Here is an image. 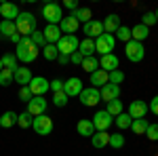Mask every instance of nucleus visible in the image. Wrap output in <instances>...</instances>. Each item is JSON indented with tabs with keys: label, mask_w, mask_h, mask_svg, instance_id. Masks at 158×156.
I'll return each instance as SVG.
<instances>
[{
	"label": "nucleus",
	"mask_w": 158,
	"mask_h": 156,
	"mask_svg": "<svg viewBox=\"0 0 158 156\" xmlns=\"http://www.w3.org/2000/svg\"><path fill=\"white\" fill-rule=\"evenodd\" d=\"M57 61H59L61 65H68V63H70V57H65V55H59V57H57Z\"/></svg>",
	"instance_id": "nucleus-50"
},
{
	"label": "nucleus",
	"mask_w": 158,
	"mask_h": 156,
	"mask_svg": "<svg viewBox=\"0 0 158 156\" xmlns=\"http://www.w3.org/2000/svg\"><path fill=\"white\" fill-rule=\"evenodd\" d=\"M2 59V68H9V70H17V57H15V53H6V55H2L0 57Z\"/></svg>",
	"instance_id": "nucleus-35"
},
{
	"label": "nucleus",
	"mask_w": 158,
	"mask_h": 156,
	"mask_svg": "<svg viewBox=\"0 0 158 156\" xmlns=\"http://www.w3.org/2000/svg\"><path fill=\"white\" fill-rule=\"evenodd\" d=\"M78 44H80V40H78L76 34H63L59 38V42H57V51H59V55L70 57L72 53L78 51Z\"/></svg>",
	"instance_id": "nucleus-3"
},
{
	"label": "nucleus",
	"mask_w": 158,
	"mask_h": 156,
	"mask_svg": "<svg viewBox=\"0 0 158 156\" xmlns=\"http://www.w3.org/2000/svg\"><path fill=\"white\" fill-rule=\"evenodd\" d=\"M42 57H44L47 61H57V57H59L57 44H47V47L42 48Z\"/></svg>",
	"instance_id": "nucleus-34"
},
{
	"label": "nucleus",
	"mask_w": 158,
	"mask_h": 156,
	"mask_svg": "<svg viewBox=\"0 0 158 156\" xmlns=\"http://www.w3.org/2000/svg\"><path fill=\"white\" fill-rule=\"evenodd\" d=\"M70 15H72L78 23H89V21L93 19V13H91V9H86V6H85V9H82V6H78V9L72 11Z\"/></svg>",
	"instance_id": "nucleus-27"
},
{
	"label": "nucleus",
	"mask_w": 158,
	"mask_h": 156,
	"mask_svg": "<svg viewBox=\"0 0 158 156\" xmlns=\"http://www.w3.org/2000/svg\"><path fill=\"white\" fill-rule=\"evenodd\" d=\"M47 108H49V99L47 97H32V101H27V114L30 116H42L44 112H47Z\"/></svg>",
	"instance_id": "nucleus-8"
},
{
	"label": "nucleus",
	"mask_w": 158,
	"mask_h": 156,
	"mask_svg": "<svg viewBox=\"0 0 158 156\" xmlns=\"http://www.w3.org/2000/svg\"><path fill=\"white\" fill-rule=\"evenodd\" d=\"M42 34H44L47 44H57V42H59V38L63 36V34H61V30H59V25H47Z\"/></svg>",
	"instance_id": "nucleus-20"
},
{
	"label": "nucleus",
	"mask_w": 158,
	"mask_h": 156,
	"mask_svg": "<svg viewBox=\"0 0 158 156\" xmlns=\"http://www.w3.org/2000/svg\"><path fill=\"white\" fill-rule=\"evenodd\" d=\"M124 55H127V59H129V61H133V63H139V61L146 57V47H143V42L129 40V42L124 44Z\"/></svg>",
	"instance_id": "nucleus-5"
},
{
	"label": "nucleus",
	"mask_w": 158,
	"mask_h": 156,
	"mask_svg": "<svg viewBox=\"0 0 158 156\" xmlns=\"http://www.w3.org/2000/svg\"><path fill=\"white\" fill-rule=\"evenodd\" d=\"M27 89L32 91L34 97H44L51 91V82L44 76H34V78L30 80V84H27Z\"/></svg>",
	"instance_id": "nucleus-7"
},
{
	"label": "nucleus",
	"mask_w": 158,
	"mask_h": 156,
	"mask_svg": "<svg viewBox=\"0 0 158 156\" xmlns=\"http://www.w3.org/2000/svg\"><path fill=\"white\" fill-rule=\"evenodd\" d=\"M99 68L101 70H106V72H114V70H118L120 68V63H118V57L114 55V53H110V55H103L101 59H99Z\"/></svg>",
	"instance_id": "nucleus-17"
},
{
	"label": "nucleus",
	"mask_w": 158,
	"mask_h": 156,
	"mask_svg": "<svg viewBox=\"0 0 158 156\" xmlns=\"http://www.w3.org/2000/svg\"><path fill=\"white\" fill-rule=\"evenodd\" d=\"M42 17L47 19L49 25H59V21L63 19V9H61V4H57V2L44 4V6H42Z\"/></svg>",
	"instance_id": "nucleus-4"
},
{
	"label": "nucleus",
	"mask_w": 158,
	"mask_h": 156,
	"mask_svg": "<svg viewBox=\"0 0 158 156\" xmlns=\"http://www.w3.org/2000/svg\"><path fill=\"white\" fill-rule=\"evenodd\" d=\"M148 36H150V27H146L143 23H137V25H133V27H131V40L143 42Z\"/></svg>",
	"instance_id": "nucleus-26"
},
{
	"label": "nucleus",
	"mask_w": 158,
	"mask_h": 156,
	"mask_svg": "<svg viewBox=\"0 0 158 156\" xmlns=\"http://www.w3.org/2000/svg\"><path fill=\"white\" fill-rule=\"evenodd\" d=\"M32 91H30V89H27V86H21V89H19V99H21V101H25V103H27V101H32Z\"/></svg>",
	"instance_id": "nucleus-45"
},
{
	"label": "nucleus",
	"mask_w": 158,
	"mask_h": 156,
	"mask_svg": "<svg viewBox=\"0 0 158 156\" xmlns=\"http://www.w3.org/2000/svg\"><path fill=\"white\" fill-rule=\"evenodd\" d=\"M82 59H85V57H82V55H80L78 51L70 55V63H76V65H80V63H82Z\"/></svg>",
	"instance_id": "nucleus-48"
},
{
	"label": "nucleus",
	"mask_w": 158,
	"mask_h": 156,
	"mask_svg": "<svg viewBox=\"0 0 158 156\" xmlns=\"http://www.w3.org/2000/svg\"><path fill=\"white\" fill-rule=\"evenodd\" d=\"M85 34H86V38H99L101 34H103V21H99V19H91L89 23H85Z\"/></svg>",
	"instance_id": "nucleus-16"
},
{
	"label": "nucleus",
	"mask_w": 158,
	"mask_h": 156,
	"mask_svg": "<svg viewBox=\"0 0 158 156\" xmlns=\"http://www.w3.org/2000/svg\"><path fill=\"white\" fill-rule=\"evenodd\" d=\"M38 55H40V48L30 40V36H21L19 44H17L15 57H17L19 61H23V63H32V61H36Z\"/></svg>",
	"instance_id": "nucleus-1"
},
{
	"label": "nucleus",
	"mask_w": 158,
	"mask_h": 156,
	"mask_svg": "<svg viewBox=\"0 0 158 156\" xmlns=\"http://www.w3.org/2000/svg\"><path fill=\"white\" fill-rule=\"evenodd\" d=\"M120 25H122L120 23V17H118L116 13H112V15H108V17L103 19V32L114 36V34H116V30H118Z\"/></svg>",
	"instance_id": "nucleus-18"
},
{
	"label": "nucleus",
	"mask_w": 158,
	"mask_h": 156,
	"mask_svg": "<svg viewBox=\"0 0 158 156\" xmlns=\"http://www.w3.org/2000/svg\"><path fill=\"white\" fill-rule=\"evenodd\" d=\"M32 127H34V131H36L38 135H51V131H53L55 124H53V118H51V116L42 114V116H36V118H34Z\"/></svg>",
	"instance_id": "nucleus-10"
},
{
	"label": "nucleus",
	"mask_w": 158,
	"mask_h": 156,
	"mask_svg": "<svg viewBox=\"0 0 158 156\" xmlns=\"http://www.w3.org/2000/svg\"><path fill=\"white\" fill-rule=\"evenodd\" d=\"M13 34H17V27H15V21H0V36L11 38Z\"/></svg>",
	"instance_id": "nucleus-33"
},
{
	"label": "nucleus",
	"mask_w": 158,
	"mask_h": 156,
	"mask_svg": "<svg viewBox=\"0 0 158 156\" xmlns=\"http://www.w3.org/2000/svg\"><path fill=\"white\" fill-rule=\"evenodd\" d=\"M30 40H32V42H34V44H36L38 48H44L47 47V40H44V34H42V32H34V34H30Z\"/></svg>",
	"instance_id": "nucleus-41"
},
{
	"label": "nucleus",
	"mask_w": 158,
	"mask_h": 156,
	"mask_svg": "<svg viewBox=\"0 0 158 156\" xmlns=\"http://www.w3.org/2000/svg\"><path fill=\"white\" fill-rule=\"evenodd\" d=\"M0 72H2V59H0Z\"/></svg>",
	"instance_id": "nucleus-53"
},
{
	"label": "nucleus",
	"mask_w": 158,
	"mask_h": 156,
	"mask_svg": "<svg viewBox=\"0 0 158 156\" xmlns=\"http://www.w3.org/2000/svg\"><path fill=\"white\" fill-rule=\"evenodd\" d=\"M82 89H85V84H82V80L78 76H72V78H68L63 82V93L68 97H78L82 93Z\"/></svg>",
	"instance_id": "nucleus-12"
},
{
	"label": "nucleus",
	"mask_w": 158,
	"mask_h": 156,
	"mask_svg": "<svg viewBox=\"0 0 158 156\" xmlns=\"http://www.w3.org/2000/svg\"><path fill=\"white\" fill-rule=\"evenodd\" d=\"M68 99H70V97L65 95L63 91H59V93H53V99H51V101H53V106H57V108H63V106L68 103Z\"/></svg>",
	"instance_id": "nucleus-40"
},
{
	"label": "nucleus",
	"mask_w": 158,
	"mask_h": 156,
	"mask_svg": "<svg viewBox=\"0 0 158 156\" xmlns=\"http://www.w3.org/2000/svg\"><path fill=\"white\" fill-rule=\"evenodd\" d=\"M15 27H17V34L19 36H30L36 32V17L27 11H21L19 17L15 19Z\"/></svg>",
	"instance_id": "nucleus-2"
},
{
	"label": "nucleus",
	"mask_w": 158,
	"mask_h": 156,
	"mask_svg": "<svg viewBox=\"0 0 158 156\" xmlns=\"http://www.w3.org/2000/svg\"><path fill=\"white\" fill-rule=\"evenodd\" d=\"M78 97H80V103L86 106V108H93V106H97L99 101H101L99 89H95V86H86V89H82V93H80Z\"/></svg>",
	"instance_id": "nucleus-9"
},
{
	"label": "nucleus",
	"mask_w": 158,
	"mask_h": 156,
	"mask_svg": "<svg viewBox=\"0 0 158 156\" xmlns=\"http://www.w3.org/2000/svg\"><path fill=\"white\" fill-rule=\"evenodd\" d=\"M146 137L150 139V141H158V122H150V127H148V131H146Z\"/></svg>",
	"instance_id": "nucleus-44"
},
{
	"label": "nucleus",
	"mask_w": 158,
	"mask_h": 156,
	"mask_svg": "<svg viewBox=\"0 0 158 156\" xmlns=\"http://www.w3.org/2000/svg\"><path fill=\"white\" fill-rule=\"evenodd\" d=\"M76 131L78 135H82V137H93L95 135V127H93V120H78V124H76Z\"/></svg>",
	"instance_id": "nucleus-24"
},
{
	"label": "nucleus",
	"mask_w": 158,
	"mask_h": 156,
	"mask_svg": "<svg viewBox=\"0 0 158 156\" xmlns=\"http://www.w3.org/2000/svg\"><path fill=\"white\" fill-rule=\"evenodd\" d=\"M124 135H120V133H110V145L114 148V150H120V148H124Z\"/></svg>",
	"instance_id": "nucleus-37"
},
{
	"label": "nucleus",
	"mask_w": 158,
	"mask_h": 156,
	"mask_svg": "<svg viewBox=\"0 0 158 156\" xmlns=\"http://www.w3.org/2000/svg\"><path fill=\"white\" fill-rule=\"evenodd\" d=\"M154 15H156V21H158V9H156V11H154Z\"/></svg>",
	"instance_id": "nucleus-52"
},
{
	"label": "nucleus",
	"mask_w": 158,
	"mask_h": 156,
	"mask_svg": "<svg viewBox=\"0 0 158 156\" xmlns=\"http://www.w3.org/2000/svg\"><path fill=\"white\" fill-rule=\"evenodd\" d=\"M114 47H116V38L112 36V34H101L99 38H95V53H99L101 57L103 55H110L112 51H114Z\"/></svg>",
	"instance_id": "nucleus-6"
},
{
	"label": "nucleus",
	"mask_w": 158,
	"mask_h": 156,
	"mask_svg": "<svg viewBox=\"0 0 158 156\" xmlns=\"http://www.w3.org/2000/svg\"><path fill=\"white\" fill-rule=\"evenodd\" d=\"M124 82V72L122 70H114V72H110V84H120Z\"/></svg>",
	"instance_id": "nucleus-42"
},
{
	"label": "nucleus",
	"mask_w": 158,
	"mask_h": 156,
	"mask_svg": "<svg viewBox=\"0 0 158 156\" xmlns=\"http://www.w3.org/2000/svg\"><path fill=\"white\" fill-rule=\"evenodd\" d=\"M17 116H19V114H17V112H11V110L4 112V114L0 116V127H2V129H11V127H15V124H17Z\"/></svg>",
	"instance_id": "nucleus-28"
},
{
	"label": "nucleus",
	"mask_w": 158,
	"mask_h": 156,
	"mask_svg": "<svg viewBox=\"0 0 158 156\" xmlns=\"http://www.w3.org/2000/svg\"><path fill=\"white\" fill-rule=\"evenodd\" d=\"M141 23L146 25V27H152V25H156V15H154V11H148L143 13V17H141Z\"/></svg>",
	"instance_id": "nucleus-43"
},
{
	"label": "nucleus",
	"mask_w": 158,
	"mask_h": 156,
	"mask_svg": "<svg viewBox=\"0 0 158 156\" xmlns=\"http://www.w3.org/2000/svg\"><path fill=\"white\" fill-rule=\"evenodd\" d=\"M148 110H150L152 114H156V116H158V95L152 97V103H148Z\"/></svg>",
	"instance_id": "nucleus-47"
},
{
	"label": "nucleus",
	"mask_w": 158,
	"mask_h": 156,
	"mask_svg": "<svg viewBox=\"0 0 158 156\" xmlns=\"http://www.w3.org/2000/svg\"><path fill=\"white\" fill-rule=\"evenodd\" d=\"M15 80H13V70H9V68H2V72H0V86H9V84H13Z\"/></svg>",
	"instance_id": "nucleus-39"
},
{
	"label": "nucleus",
	"mask_w": 158,
	"mask_h": 156,
	"mask_svg": "<svg viewBox=\"0 0 158 156\" xmlns=\"http://www.w3.org/2000/svg\"><path fill=\"white\" fill-rule=\"evenodd\" d=\"M63 6L70 9V11H76V9H78V2H76V0H63Z\"/></svg>",
	"instance_id": "nucleus-49"
},
{
	"label": "nucleus",
	"mask_w": 158,
	"mask_h": 156,
	"mask_svg": "<svg viewBox=\"0 0 158 156\" xmlns=\"http://www.w3.org/2000/svg\"><path fill=\"white\" fill-rule=\"evenodd\" d=\"M131 122H133V118L127 114V112H122V114H118L116 118H114V124L118 127V131H124V129H131Z\"/></svg>",
	"instance_id": "nucleus-31"
},
{
	"label": "nucleus",
	"mask_w": 158,
	"mask_h": 156,
	"mask_svg": "<svg viewBox=\"0 0 158 156\" xmlns=\"http://www.w3.org/2000/svg\"><path fill=\"white\" fill-rule=\"evenodd\" d=\"M106 112H108L112 118H116L118 114H122V112H124V106H122L120 99H114V101H108V108H106Z\"/></svg>",
	"instance_id": "nucleus-32"
},
{
	"label": "nucleus",
	"mask_w": 158,
	"mask_h": 156,
	"mask_svg": "<svg viewBox=\"0 0 158 156\" xmlns=\"http://www.w3.org/2000/svg\"><path fill=\"white\" fill-rule=\"evenodd\" d=\"M91 144H93V148H97V150L110 145V133L108 131H95V135L91 137Z\"/></svg>",
	"instance_id": "nucleus-25"
},
{
	"label": "nucleus",
	"mask_w": 158,
	"mask_h": 156,
	"mask_svg": "<svg viewBox=\"0 0 158 156\" xmlns=\"http://www.w3.org/2000/svg\"><path fill=\"white\" fill-rule=\"evenodd\" d=\"M148 127H150V120L148 118H135L133 122H131V131H133L135 135H146Z\"/></svg>",
	"instance_id": "nucleus-29"
},
{
	"label": "nucleus",
	"mask_w": 158,
	"mask_h": 156,
	"mask_svg": "<svg viewBox=\"0 0 158 156\" xmlns=\"http://www.w3.org/2000/svg\"><path fill=\"white\" fill-rule=\"evenodd\" d=\"M110 82V74L106 72V70H95V72L91 74V84L95 86V89H101V86H106V84Z\"/></svg>",
	"instance_id": "nucleus-21"
},
{
	"label": "nucleus",
	"mask_w": 158,
	"mask_h": 156,
	"mask_svg": "<svg viewBox=\"0 0 158 156\" xmlns=\"http://www.w3.org/2000/svg\"><path fill=\"white\" fill-rule=\"evenodd\" d=\"M78 53H80L82 57H91V55H95V40L85 36L82 40H80V44H78Z\"/></svg>",
	"instance_id": "nucleus-23"
},
{
	"label": "nucleus",
	"mask_w": 158,
	"mask_h": 156,
	"mask_svg": "<svg viewBox=\"0 0 158 156\" xmlns=\"http://www.w3.org/2000/svg\"><path fill=\"white\" fill-rule=\"evenodd\" d=\"M80 68H82L85 72L93 74L95 70H99V59L95 57V55H91V57H85V59H82V63H80Z\"/></svg>",
	"instance_id": "nucleus-30"
},
{
	"label": "nucleus",
	"mask_w": 158,
	"mask_h": 156,
	"mask_svg": "<svg viewBox=\"0 0 158 156\" xmlns=\"http://www.w3.org/2000/svg\"><path fill=\"white\" fill-rule=\"evenodd\" d=\"M9 40H11V42H15V44H19V40H21V36H19V34H13V36L9 38Z\"/></svg>",
	"instance_id": "nucleus-51"
},
{
	"label": "nucleus",
	"mask_w": 158,
	"mask_h": 156,
	"mask_svg": "<svg viewBox=\"0 0 158 156\" xmlns=\"http://www.w3.org/2000/svg\"><path fill=\"white\" fill-rule=\"evenodd\" d=\"M51 91H53V93L63 91V80H51Z\"/></svg>",
	"instance_id": "nucleus-46"
},
{
	"label": "nucleus",
	"mask_w": 158,
	"mask_h": 156,
	"mask_svg": "<svg viewBox=\"0 0 158 156\" xmlns=\"http://www.w3.org/2000/svg\"><path fill=\"white\" fill-rule=\"evenodd\" d=\"M32 78H34V76L30 72V68H17V70L13 72V80L17 84H21V86H27Z\"/></svg>",
	"instance_id": "nucleus-19"
},
{
	"label": "nucleus",
	"mask_w": 158,
	"mask_h": 156,
	"mask_svg": "<svg viewBox=\"0 0 158 156\" xmlns=\"http://www.w3.org/2000/svg\"><path fill=\"white\" fill-rule=\"evenodd\" d=\"M112 124H114V118L110 116L106 110L95 112V116H93V127H95V131H108Z\"/></svg>",
	"instance_id": "nucleus-11"
},
{
	"label": "nucleus",
	"mask_w": 158,
	"mask_h": 156,
	"mask_svg": "<svg viewBox=\"0 0 158 156\" xmlns=\"http://www.w3.org/2000/svg\"><path fill=\"white\" fill-rule=\"evenodd\" d=\"M150 112L148 110V103L143 101V99H135V101H131L129 103V110H127V114L131 116V118H146V114Z\"/></svg>",
	"instance_id": "nucleus-13"
},
{
	"label": "nucleus",
	"mask_w": 158,
	"mask_h": 156,
	"mask_svg": "<svg viewBox=\"0 0 158 156\" xmlns=\"http://www.w3.org/2000/svg\"><path fill=\"white\" fill-rule=\"evenodd\" d=\"M19 6L15 4V2H2L0 4V15L4 17V21H15L17 17H19Z\"/></svg>",
	"instance_id": "nucleus-15"
},
{
	"label": "nucleus",
	"mask_w": 158,
	"mask_h": 156,
	"mask_svg": "<svg viewBox=\"0 0 158 156\" xmlns=\"http://www.w3.org/2000/svg\"><path fill=\"white\" fill-rule=\"evenodd\" d=\"M114 38L127 44V42L131 40V27H127V25H120V27L116 30V34H114Z\"/></svg>",
	"instance_id": "nucleus-36"
},
{
	"label": "nucleus",
	"mask_w": 158,
	"mask_h": 156,
	"mask_svg": "<svg viewBox=\"0 0 158 156\" xmlns=\"http://www.w3.org/2000/svg\"><path fill=\"white\" fill-rule=\"evenodd\" d=\"M99 95H101V99L108 103V101H114V99H120V86L118 84H106V86H101L99 89Z\"/></svg>",
	"instance_id": "nucleus-14"
},
{
	"label": "nucleus",
	"mask_w": 158,
	"mask_h": 156,
	"mask_svg": "<svg viewBox=\"0 0 158 156\" xmlns=\"http://www.w3.org/2000/svg\"><path fill=\"white\" fill-rule=\"evenodd\" d=\"M32 122H34V116H30L27 112H21V114L17 116V124H19L21 129H30Z\"/></svg>",
	"instance_id": "nucleus-38"
},
{
	"label": "nucleus",
	"mask_w": 158,
	"mask_h": 156,
	"mask_svg": "<svg viewBox=\"0 0 158 156\" xmlns=\"http://www.w3.org/2000/svg\"><path fill=\"white\" fill-rule=\"evenodd\" d=\"M80 27V23L74 19L72 15H68V17H63L59 21V30H61V34H74L76 30Z\"/></svg>",
	"instance_id": "nucleus-22"
}]
</instances>
